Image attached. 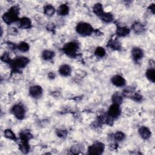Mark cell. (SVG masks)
Here are the masks:
<instances>
[{"mask_svg": "<svg viewBox=\"0 0 155 155\" xmlns=\"http://www.w3.org/2000/svg\"><path fill=\"white\" fill-rule=\"evenodd\" d=\"M3 20L7 24H10L18 20V9L16 7H12L11 10L4 13Z\"/></svg>", "mask_w": 155, "mask_h": 155, "instance_id": "cell-1", "label": "cell"}, {"mask_svg": "<svg viewBox=\"0 0 155 155\" xmlns=\"http://www.w3.org/2000/svg\"><path fill=\"white\" fill-rule=\"evenodd\" d=\"M76 30L77 33L81 35L88 36L93 33V29L90 24L81 22H79L76 26Z\"/></svg>", "mask_w": 155, "mask_h": 155, "instance_id": "cell-2", "label": "cell"}, {"mask_svg": "<svg viewBox=\"0 0 155 155\" xmlns=\"http://www.w3.org/2000/svg\"><path fill=\"white\" fill-rule=\"evenodd\" d=\"M29 62V60L24 56H20L15 60L11 61L10 63L13 69L15 70H20L25 67Z\"/></svg>", "mask_w": 155, "mask_h": 155, "instance_id": "cell-3", "label": "cell"}, {"mask_svg": "<svg viewBox=\"0 0 155 155\" xmlns=\"http://www.w3.org/2000/svg\"><path fill=\"white\" fill-rule=\"evenodd\" d=\"M79 48L78 43L75 42H70L67 43L64 46L63 48V50L65 53L70 56H75L76 55L77 51Z\"/></svg>", "mask_w": 155, "mask_h": 155, "instance_id": "cell-4", "label": "cell"}, {"mask_svg": "<svg viewBox=\"0 0 155 155\" xmlns=\"http://www.w3.org/2000/svg\"><path fill=\"white\" fill-rule=\"evenodd\" d=\"M12 112L13 115L18 119H22L25 117V109L21 104L15 105L12 109Z\"/></svg>", "mask_w": 155, "mask_h": 155, "instance_id": "cell-5", "label": "cell"}, {"mask_svg": "<svg viewBox=\"0 0 155 155\" xmlns=\"http://www.w3.org/2000/svg\"><path fill=\"white\" fill-rule=\"evenodd\" d=\"M104 150V145L102 142H96L88 147V153L90 154H101Z\"/></svg>", "mask_w": 155, "mask_h": 155, "instance_id": "cell-6", "label": "cell"}, {"mask_svg": "<svg viewBox=\"0 0 155 155\" xmlns=\"http://www.w3.org/2000/svg\"><path fill=\"white\" fill-rule=\"evenodd\" d=\"M120 113H121V110L119 105L113 104L109 109L108 115L109 117L112 118H117L120 115Z\"/></svg>", "mask_w": 155, "mask_h": 155, "instance_id": "cell-7", "label": "cell"}, {"mask_svg": "<svg viewBox=\"0 0 155 155\" xmlns=\"http://www.w3.org/2000/svg\"><path fill=\"white\" fill-rule=\"evenodd\" d=\"M29 93L32 97L38 98L43 94V88L39 86H31L29 89Z\"/></svg>", "mask_w": 155, "mask_h": 155, "instance_id": "cell-8", "label": "cell"}, {"mask_svg": "<svg viewBox=\"0 0 155 155\" xmlns=\"http://www.w3.org/2000/svg\"><path fill=\"white\" fill-rule=\"evenodd\" d=\"M112 83L116 87H122L126 84V80L121 75H115L112 78Z\"/></svg>", "mask_w": 155, "mask_h": 155, "instance_id": "cell-9", "label": "cell"}, {"mask_svg": "<svg viewBox=\"0 0 155 155\" xmlns=\"http://www.w3.org/2000/svg\"><path fill=\"white\" fill-rule=\"evenodd\" d=\"M138 132L141 137L145 140H149L151 136V132L150 130L147 127L144 126L140 127L138 130Z\"/></svg>", "mask_w": 155, "mask_h": 155, "instance_id": "cell-10", "label": "cell"}, {"mask_svg": "<svg viewBox=\"0 0 155 155\" xmlns=\"http://www.w3.org/2000/svg\"><path fill=\"white\" fill-rule=\"evenodd\" d=\"M59 72L62 76H68L71 74L72 69L69 65L64 64L60 67Z\"/></svg>", "mask_w": 155, "mask_h": 155, "instance_id": "cell-11", "label": "cell"}, {"mask_svg": "<svg viewBox=\"0 0 155 155\" xmlns=\"http://www.w3.org/2000/svg\"><path fill=\"white\" fill-rule=\"evenodd\" d=\"M132 53L133 58L135 61H139L141 60L144 56V53L142 50L141 49V48L137 47L133 48L132 50Z\"/></svg>", "mask_w": 155, "mask_h": 155, "instance_id": "cell-12", "label": "cell"}, {"mask_svg": "<svg viewBox=\"0 0 155 155\" xmlns=\"http://www.w3.org/2000/svg\"><path fill=\"white\" fill-rule=\"evenodd\" d=\"M32 26V22L29 18L24 17L20 21V27L22 29H29Z\"/></svg>", "mask_w": 155, "mask_h": 155, "instance_id": "cell-13", "label": "cell"}, {"mask_svg": "<svg viewBox=\"0 0 155 155\" xmlns=\"http://www.w3.org/2000/svg\"><path fill=\"white\" fill-rule=\"evenodd\" d=\"M69 12V8L66 4H62L57 9V13L59 15L65 16L67 15Z\"/></svg>", "mask_w": 155, "mask_h": 155, "instance_id": "cell-14", "label": "cell"}, {"mask_svg": "<svg viewBox=\"0 0 155 155\" xmlns=\"http://www.w3.org/2000/svg\"><path fill=\"white\" fill-rule=\"evenodd\" d=\"M130 33V29L127 27H119L116 30V34L120 37H124L128 35Z\"/></svg>", "mask_w": 155, "mask_h": 155, "instance_id": "cell-15", "label": "cell"}, {"mask_svg": "<svg viewBox=\"0 0 155 155\" xmlns=\"http://www.w3.org/2000/svg\"><path fill=\"white\" fill-rule=\"evenodd\" d=\"M122 100H123L122 96L119 93H115L112 97V101L113 102V104L119 105L122 103Z\"/></svg>", "mask_w": 155, "mask_h": 155, "instance_id": "cell-16", "label": "cell"}, {"mask_svg": "<svg viewBox=\"0 0 155 155\" xmlns=\"http://www.w3.org/2000/svg\"><path fill=\"white\" fill-rule=\"evenodd\" d=\"M146 76L147 79L152 83L155 81V70L154 68H150L146 72Z\"/></svg>", "mask_w": 155, "mask_h": 155, "instance_id": "cell-17", "label": "cell"}, {"mask_svg": "<svg viewBox=\"0 0 155 155\" xmlns=\"http://www.w3.org/2000/svg\"><path fill=\"white\" fill-rule=\"evenodd\" d=\"M93 12L96 15L101 17L102 14L104 13L103 7H102V4L100 3L96 4L93 7Z\"/></svg>", "mask_w": 155, "mask_h": 155, "instance_id": "cell-18", "label": "cell"}, {"mask_svg": "<svg viewBox=\"0 0 155 155\" xmlns=\"http://www.w3.org/2000/svg\"><path fill=\"white\" fill-rule=\"evenodd\" d=\"M100 17L102 21L106 22H110L113 20V16L110 13L104 12Z\"/></svg>", "mask_w": 155, "mask_h": 155, "instance_id": "cell-19", "label": "cell"}, {"mask_svg": "<svg viewBox=\"0 0 155 155\" xmlns=\"http://www.w3.org/2000/svg\"><path fill=\"white\" fill-rule=\"evenodd\" d=\"M44 11L46 15L48 16H52L55 13V9L52 5H47L44 8Z\"/></svg>", "mask_w": 155, "mask_h": 155, "instance_id": "cell-20", "label": "cell"}, {"mask_svg": "<svg viewBox=\"0 0 155 155\" xmlns=\"http://www.w3.org/2000/svg\"><path fill=\"white\" fill-rule=\"evenodd\" d=\"M55 56V53L51 50H46L43 53V58L45 60H52Z\"/></svg>", "mask_w": 155, "mask_h": 155, "instance_id": "cell-21", "label": "cell"}, {"mask_svg": "<svg viewBox=\"0 0 155 155\" xmlns=\"http://www.w3.org/2000/svg\"><path fill=\"white\" fill-rule=\"evenodd\" d=\"M30 46L28 43L26 42H21L18 46V50L22 52H26L29 50Z\"/></svg>", "mask_w": 155, "mask_h": 155, "instance_id": "cell-22", "label": "cell"}, {"mask_svg": "<svg viewBox=\"0 0 155 155\" xmlns=\"http://www.w3.org/2000/svg\"><path fill=\"white\" fill-rule=\"evenodd\" d=\"M109 46L113 50H118L121 47V44L118 41L112 40L109 43Z\"/></svg>", "mask_w": 155, "mask_h": 155, "instance_id": "cell-23", "label": "cell"}, {"mask_svg": "<svg viewBox=\"0 0 155 155\" xmlns=\"http://www.w3.org/2000/svg\"><path fill=\"white\" fill-rule=\"evenodd\" d=\"M133 29L134 30V31L136 32V33H137V34L142 33L144 30V28L143 26L140 23H136L135 24H134L133 26Z\"/></svg>", "mask_w": 155, "mask_h": 155, "instance_id": "cell-24", "label": "cell"}, {"mask_svg": "<svg viewBox=\"0 0 155 155\" xmlns=\"http://www.w3.org/2000/svg\"><path fill=\"white\" fill-rule=\"evenodd\" d=\"M95 53L96 56L100 57V58H102L105 55V50L103 47H99L96 48Z\"/></svg>", "mask_w": 155, "mask_h": 155, "instance_id": "cell-25", "label": "cell"}, {"mask_svg": "<svg viewBox=\"0 0 155 155\" xmlns=\"http://www.w3.org/2000/svg\"><path fill=\"white\" fill-rule=\"evenodd\" d=\"M4 136L10 139V140H16V136L13 131H12L11 130H6L4 132Z\"/></svg>", "mask_w": 155, "mask_h": 155, "instance_id": "cell-26", "label": "cell"}, {"mask_svg": "<svg viewBox=\"0 0 155 155\" xmlns=\"http://www.w3.org/2000/svg\"><path fill=\"white\" fill-rule=\"evenodd\" d=\"M114 138L116 141H121L125 138V135L121 132H118L114 135Z\"/></svg>", "mask_w": 155, "mask_h": 155, "instance_id": "cell-27", "label": "cell"}, {"mask_svg": "<svg viewBox=\"0 0 155 155\" xmlns=\"http://www.w3.org/2000/svg\"><path fill=\"white\" fill-rule=\"evenodd\" d=\"M20 150L24 153H27L29 150V146L27 142H22L20 146Z\"/></svg>", "mask_w": 155, "mask_h": 155, "instance_id": "cell-28", "label": "cell"}, {"mask_svg": "<svg viewBox=\"0 0 155 155\" xmlns=\"http://www.w3.org/2000/svg\"><path fill=\"white\" fill-rule=\"evenodd\" d=\"M1 60L4 62H11V60L9 59V54L7 53H4V54L1 56Z\"/></svg>", "mask_w": 155, "mask_h": 155, "instance_id": "cell-29", "label": "cell"}, {"mask_svg": "<svg viewBox=\"0 0 155 155\" xmlns=\"http://www.w3.org/2000/svg\"><path fill=\"white\" fill-rule=\"evenodd\" d=\"M57 135H58V136L60 137H63L67 135V132L66 131V130H58V132H57Z\"/></svg>", "mask_w": 155, "mask_h": 155, "instance_id": "cell-30", "label": "cell"}, {"mask_svg": "<svg viewBox=\"0 0 155 155\" xmlns=\"http://www.w3.org/2000/svg\"><path fill=\"white\" fill-rule=\"evenodd\" d=\"M149 9H150V11H151L153 13H154V12H155V7H154V4H153L150 5V6L149 7Z\"/></svg>", "mask_w": 155, "mask_h": 155, "instance_id": "cell-31", "label": "cell"}]
</instances>
